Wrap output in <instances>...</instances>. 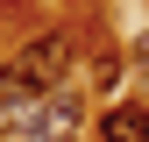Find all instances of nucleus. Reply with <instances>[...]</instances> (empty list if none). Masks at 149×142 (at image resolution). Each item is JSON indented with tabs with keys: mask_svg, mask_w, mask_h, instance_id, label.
I'll use <instances>...</instances> for the list:
<instances>
[{
	"mask_svg": "<svg viewBox=\"0 0 149 142\" xmlns=\"http://www.w3.org/2000/svg\"><path fill=\"white\" fill-rule=\"evenodd\" d=\"M71 50H78V36H71L64 22L43 29V36H29V43H14L7 64H0V100H7V106H36V100L64 93V78H71Z\"/></svg>",
	"mask_w": 149,
	"mask_h": 142,
	"instance_id": "f257e3e1",
	"label": "nucleus"
},
{
	"mask_svg": "<svg viewBox=\"0 0 149 142\" xmlns=\"http://www.w3.org/2000/svg\"><path fill=\"white\" fill-rule=\"evenodd\" d=\"M100 142H149V106L114 100V106L100 114Z\"/></svg>",
	"mask_w": 149,
	"mask_h": 142,
	"instance_id": "f03ea898",
	"label": "nucleus"
},
{
	"mask_svg": "<svg viewBox=\"0 0 149 142\" xmlns=\"http://www.w3.org/2000/svg\"><path fill=\"white\" fill-rule=\"evenodd\" d=\"M92 93H114V85H121V57H114V50H92Z\"/></svg>",
	"mask_w": 149,
	"mask_h": 142,
	"instance_id": "7ed1b4c3",
	"label": "nucleus"
},
{
	"mask_svg": "<svg viewBox=\"0 0 149 142\" xmlns=\"http://www.w3.org/2000/svg\"><path fill=\"white\" fill-rule=\"evenodd\" d=\"M135 64H142V71H149V36H142V43H135Z\"/></svg>",
	"mask_w": 149,
	"mask_h": 142,
	"instance_id": "20e7f679",
	"label": "nucleus"
}]
</instances>
